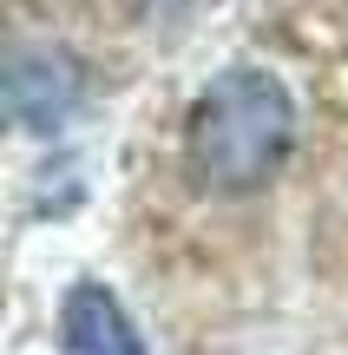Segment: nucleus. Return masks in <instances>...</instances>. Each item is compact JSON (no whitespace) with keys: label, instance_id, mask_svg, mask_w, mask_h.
<instances>
[{"label":"nucleus","instance_id":"obj_1","mask_svg":"<svg viewBox=\"0 0 348 355\" xmlns=\"http://www.w3.org/2000/svg\"><path fill=\"white\" fill-rule=\"evenodd\" d=\"M296 145V105L283 79L263 66H237L191 112V165L210 191H257L283 171Z\"/></svg>","mask_w":348,"mask_h":355},{"label":"nucleus","instance_id":"obj_2","mask_svg":"<svg viewBox=\"0 0 348 355\" xmlns=\"http://www.w3.org/2000/svg\"><path fill=\"white\" fill-rule=\"evenodd\" d=\"M0 92H7V112H13V125H26V132H53V125H66L73 119V105H79V66H73V53H59V46H7V79H0Z\"/></svg>","mask_w":348,"mask_h":355},{"label":"nucleus","instance_id":"obj_3","mask_svg":"<svg viewBox=\"0 0 348 355\" xmlns=\"http://www.w3.org/2000/svg\"><path fill=\"white\" fill-rule=\"evenodd\" d=\"M59 349L66 355H145L131 316L105 283H73L59 303Z\"/></svg>","mask_w":348,"mask_h":355}]
</instances>
